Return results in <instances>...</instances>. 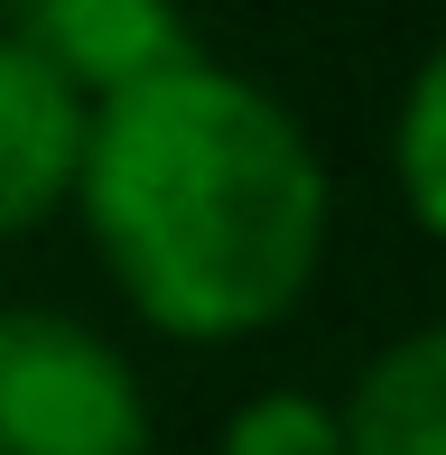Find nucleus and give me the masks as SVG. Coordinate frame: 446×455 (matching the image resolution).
<instances>
[{
	"label": "nucleus",
	"mask_w": 446,
	"mask_h": 455,
	"mask_svg": "<svg viewBox=\"0 0 446 455\" xmlns=\"http://www.w3.org/2000/svg\"><path fill=\"white\" fill-rule=\"evenodd\" d=\"M391 168H400V196H410L418 233H428V242H446V47L410 75V93H400Z\"/></svg>",
	"instance_id": "6"
},
{
	"label": "nucleus",
	"mask_w": 446,
	"mask_h": 455,
	"mask_svg": "<svg viewBox=\"0 0 446 455\" xmlns=\"http://www.w3.org/2000/svg\"><path fill=\"white\" fill-rule=\"evenodd\" d=\"M214 455H344V419L316 390H260L223 419Z\"/></svg>",
	"instance_id": "7"
},
{
	"label": "nucleus",
	"mask_w": 446,
	"mask_h": 455,
	"mask_svg": "<svg viewBox=\"0 0 446 455\" xmlns=\"http://www.w3.org/2000/svg\"><path fill=\"white\" fill-rule=\"evenodd\" d=\"M75 204L112 288L187 344L279 325L335 233L326 158L298 112L205 56L93 102Z\"/></svg>",
	"instance_id": "1"
},
{
	"label": "nucleus",
	"mask_w": 446,
	"mask_h": 455,
	"mask_svg": "<svg viewBox=\"0 0 446 455\" xmlns=\"http://www.w3.org/2000/svg\"><path fill=\"white\" fill-rule=\"evenodd\" d=\"M0 455H149L139 371L56 307H0Z\"/></svg>",
	"instance_id": "2"
},
{
	"label": "nucleus",
	"mask_w": 446,
	"mask_h": 455,
	"mask_svg": "<svg viewBox=\"0 0 446 455\" xmlns=\"http://www.w3.org/2000/svg\"><path fill=\"white\" fill-rule=\"evenodd\" d=\"M344 455H446V325H418L354 381Z\"/></svg>",
	"instance_id": "5"
},
{
	"label": "nucleus",
	"mask_w": 446,
	"mask_h": 455,
	"mask_svg": "<svg viewBox=\"0 0 446 455\" xmlns=\"http://www.w3.org/2000/svg\"><path fill=\"white\" fill-rule=\"evenodd\" d=\"M0 37L66 75L84 102H112L187 66V0H0Z\"/></svg>",
	"instance_id": "3"
},
{
	"label": "nucleus",
	"mask_w": 446,
	"mask_h": 455,
	"mask_svg": "<svg viewBox=\"0 0 446 455\" xmlns=\"http://www.w3.org/2000/svg\"><path fill=\"white\" fill-rule=\"evenodd\" d=\"M84 131H93V102L0 37V233H28L56 204H75Z\"/></svg>",
	"instance_id": "4"
}]
</instances>
